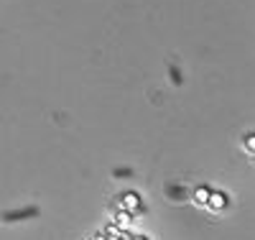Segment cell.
<instances>
[{
  "label": "cell",
  "mask_w": 255,
  "mask_h": 240,
  "mask_svg": "<svg viewBox=\"0 0 255 240\" xmlns=\"http://www.w3.org/2000/svg\"><path fill=\"white\" fill-rule=\"evenodd\" d=\"M118 210L130 212L133 217L145 212V207H143V200H140V194H138V192H123V194H120V207H118Z\"/></svg>",
  "instance_id": "cell-1"
},
{
  "label": "cell",
  "mask_w": 255,
  "mask_h": 240,
  "mask_svg": "<svg viewBox=\"0 0 255 240\" xmlns=\"http://www.w3.org/2000/svg\"><path fill=\"white\" fill-rule=\"evenodd\" d=\"M41 210L36 205H28V207H18V210H8L0 215V220L3 223H20V220H31V217H38Z\"/></svg>",
  "instance_id": "cell-2"
},
{
  "label": "cell",
  "mask_w": 255,
  "mask_h": 240,
  "mask_svg": "<svg viewBox=\"0 0 255 240\" xmlns=\"http://www.w3.org/2000/svg\"><path fill=\"white\" fill-rule=\"evenodd\" d=\"M227 205H230V197H227L225 192H220V189H212L209 192V200H207V207L209 210L222 212V210H227Z\"/></svg>",
  "instance_id": "cell-3"
},
{
  "label": "cell",
  "mask_w": 255,
  "mask_h": 240,
  "mask_svg": "<svg viewBox=\"0 0 255 240\" xmlns=\"http://www.w3.org/2000/svg\"><path fill=\"white\" fill-rule=\"evenodd\" d=\"M133 220H135V217L130 215V212H125V210H118V212H113V225L120 230V233H128V230H130L133 228Z\"/></svg>",
  "instance_id": "cell-4"
},
{
  "label": "cell",
  "mask_w": 255,
  "mask_h": 240,
  "mask_svg": "<svg viewBox=\"0 0 255 240\" xmlns=\"http://www.w3.org/2000/svg\"><path fill=\"white\" fill-rule=\"evenodd\" d=\"M209 192H212V187H207V184H199V187H194V192H191V200H194V205H199V207H207Z\"/></svg>",
  "instance_id": "cell-5"
},
{
  "label": "cell",
  "mask_w": 255,
  "mask_h": 240,
  "mask_svg": "<svg viewBox=\"0 0 255 240\" xmlns=\"http://www.w3.org/2000/svg\"><path fill=\"white\" fill-rule=\"evenodd\" d=\"M102 235L108 238V240H120V235H123V233H120L113 223H108V225H105V233H102Z\"/></svg>",
  "instance_id": "cell-6"
},
{
  "label": "cell",
  "mask_w": 255,
  "mask_h": 240,
  "mask_svg": "<svg viewBox=\"0 0 255 240\" xmlns=\"http://www.w3.org/2000/svg\"><path fill=\"white\" fill-rule=\"evenodd\" d=\"M245 148L250 151V156H253V151H255V133H248L245 136Z\"/></svg>",
  "instance_id": "cell-7"
},
{
  "label": "cell",
  "mask_w": 255,
  "mask_h": 240,
  "mask_svg": "<svg viewBox=\"0 0 255 240\" xmlns=\"http://www.w3.org/2000/svg\"><path fill=\"white\" fill-rule=\"evenodd\" d=\"M171 79H174L176 84H181V72H179L176 67H171Z\"/></svg>",
  "instance_id": "cell-8"
},
{
  "label": "cell",
  "mask_w": 255,
  "mask_h": 240,
  "mask_svg": "<svg viewBox=\"0 0 255 240\" xmlns=\"http://www.w3.org/2000/svg\"><path fill=\"white\" fill-rule=\"evenodd\" d=\"M113 174H115V177H130L133 171H130V169H115Z\"/></svg>",
  "instance_id": "cell-9"
},
{
  "label": "cell",
  "mask_w": 255,
  "mask_h": 240,
  "mask_svg": "<svg viewBox=\"0 0 255 240\" xmlns=\"http://www.w3.org/2000/svg\"><path fill=\"white\" fill-rule=\"evenodd\" d=\"M90 240H108V238H105V235H102V233H97V235H92V238H90Z\"/></svg>",
  "instance_id": "cell-10"
},
{
  "label": "cell",
  "mask_w": 255,
  "mask_h": 240,
  "mask_svg": "<svg viewBox=\"0 0 255 240\" xmlns=\"http://www.w3.org/2000/svg\"><path fill=\"white\" fill-rule=\"evenodd\" d=\"M133 240H151L148 235H133Z\"/></svg>",
  "instance_id": "cell-11"
}]
</instances>
